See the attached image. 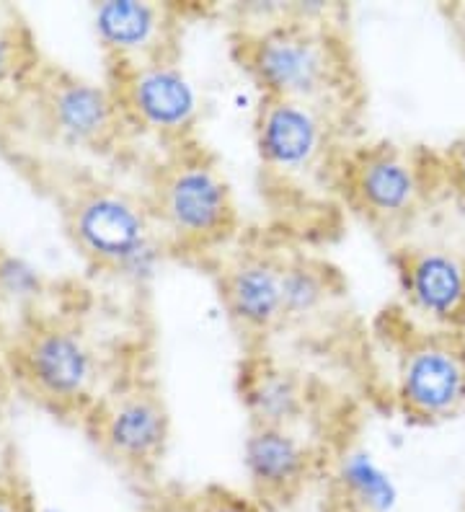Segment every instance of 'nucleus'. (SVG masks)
<instances>
[{
    "label": "nucleus",
    "mask_w": 465,
    "mask_h": 512,
    "mask_svg": "<svg viewBox=\"0 0 465 512\" xmlns=\"http://www.w3.org/2000/svg\"><path fill=\"white\" fill-rule=\"evenodd\" d=\"M11 381L29 399L60 417L83 422L101 399V357L70 321L39 316L8 342Z\"/></svg>",
    "instance_id": "2"
},
{
    "label": "nucleus",
    "mask_w": 465,
    "mask_h": 512,
    "mask_svg": "<svg viewBox=\"0 0 465 512\" xmlns=\"http://www.w3.org/2000/svg\"><path fill=\"white\" fill-rule=\"evenodd\" d=\"M282 269L285 259L264 249L238 251L220 269V300L233 326L248 339H264L285 326Z\"/></svg>",
    "instance_id": "13"
},
{
    "label": "nucleus",
    "mask_w": 465,
    "mask_h": 512,
    "mask_svg": "<svg viewBox=\"0 0 465 512\" xmlns=\"http://www.w3.org/2000/svg\"><path fill=\"white\" fill-rule=\"evenodd\" d=\"M396 505V484L367 450H344L326 471V512H393Z\"/></svg>",
    "instance_id": "16"
},
{
    "label": "nucleus",
    "mask_w": 465,
    "mask_h": 512,
    "mask_svg": "<svg viewBox=\"0 0 465 512\" xmlns=\"http://www.w3.org/2000/svg\"><path fill=\"white\" fill-rule=\"evenodd\" d=\"M339 119L310 104L264 99L256 109L254 138L261 166L279 179H305L331 161Z\"/></svg>",
    "instance_id": "10"
},
{
    "label": "nucleus",
    "mask_w": 465,
    "mask_h": 512,
    "mask_svg": "<svg viewBox=\"0 0 465 512\" xmlns=\"http://www.w3.org/2000/svg\"><path fill=\"white\" fill-rule=\"evenodd\" d=\"M148 205L155 228L174 249H215L238 228L236 197L223 171L186 145L158 169Z\"/></svg>",
    "instance_id": "3"
},
{
    "label": "nucleus",
    "mask_w": 465,
    "mask_h": 512,
    "mask_svg": "<svg viewBox=\"0 0 465 512\" xmlns=\"http://www.w3.org/2000/svg\"><path fill=\"white\" fill-rule=\"evenodd\" d=\"M336 174L347 205L380 233L409 228L429 192L427 161L393 143L349 150Z\"/></svg>",
    "instance_id": "6"
},
{
    "label": "nucleus",
    "mask_w": 465,
    "mask_h": 512,
    "mask_svg": "<svg viewBox=\"0 0 465 512\" xmlns=\"http://www.w3.org/2000/svg\"><path fill=\"white\" fill-rule=\"evenodd\" d=\"M0 512H39L19 476H0Z\"/></svg>",
    "instance_id": "22"
},
{
    "label": "nucleus",
    "mask_w": 465,
    "mask_h": 512,
    "mask_svg": "<svg viewBox=\"0 0 465 512\" xmlns=\"http://www.w3.org/2000/svg\"><path fill=\"white\" fill-rule=\"evenodd\" d=\"M181 512H267L264 505L251 497V494L236 492L230 487H212L199 489L192 497H186Z\"/></svg>",
    "instance_id": "19"
},
{
    "label": "nucleus",
    "mask_w": 465,
    "mask_h": 512,
    "mask_svg": "<svg viewBox=\"0 0 465 512\" xmlns=\"http://www.w3.org/2000/svg\"><path fill=\"white\" fill-rule=\"evenodd\" d=\"M393 264L416 324L465 331V254L447 246H401Z\"/></svg>",
    "instance_id": "11"
},
{
    "label": "nucleus",
    "mask_w": 465,
    "mask_h": 512,
    "mask_svg": "<svg viewBox=\"0 0 465 512\" xmlns=\"http://www.w3.org/2000/svg\"><path fill=\"white\" fill-rule=\"evenodd\" d=\"M318 469L321 456L298 427L251 425L243 443V471L251 497L264 510L292 505Z\"/></svg>",
    "instance_id": "12"
},
{
    "label": "nucleus",
    "mask_w": 465,
    "mask_h": 512,
    "mask_svg": "<svg viewBox=\"0 0 465 512\" xmlns=\"http://www.w3.org/2000/svg\"><path fill=\"white\" fill-rule=\"evenodd\" d=\"M62 225L75 251L106 272H132L155 244L148 200L109 184H78L62 200Z\"/></svg>",
    "instance_id": "5"
},
{
    "label": "nucleus",
    "mask_w": 465,
    "mask_h": 512,
    "mask_svg": "<svg viewBox=\"0 0 465 512\" xmlns=\"http://www.w3.org/2000/svg\"><path fill=\"white\" fill-rule=\"evenodd\" d=\"M24 94L34 96V109L44 130L70 148L109 153L127 130L109 86L86 81L68 70L39 68Z\"/></svg>",
    "instance_id": "9"
},
{
    "label": "nucleus",
    "mask_w": 465,
    "mask_h": 512,
    "mask_svg": "<svg viewBox=\"0 0 465 512\" xmlns=\"http://www.w3.org/2000/svg\"><path fill=\"white\" fill-rule=\"evenodd\" d=\"M264 16L259 26L238 37V57L264 99L310 104L344 119L354 104L357 78L347 44L341 42L329 3L254 6Z\"/></svg>",
    "instance_id": "1"
},
{
    "label": "nucleus",
    "mask_w": 465,
    "mask_h": 512,
    "mask_svg": "<svg viewBox=\"0 0 465 512\" xmlns=\"http://www.w3.org/2000/svg\"><path fill=\"white\" fill-rule=\"evenodd\" d=\"M238 394L251 425L298 427L310 412V388L303 373L269 355H251L241 365Z\"/></svg>",
    "instance_id": "15"
},
{
    "label": "nucleus",
    "mask_w": 465,
    "mask_h": 512,
    "mask_svg": "<svg viewBox=\"0 0 465 512\" xmlns=\"http://www.w3.org/2000/svg\"><path fill=\"white\" fill-rule=\"evenodd\" d=\"M42 68L37 44L13 8L0 6V104L24 94Z\"/></svg>",
    "instance_id": "18"
},
{
    "label": "nucleus",
    "mask_w": 465,
    "mask_h": 512,
    "mask_svg": "<svg viewBox=\"0 0 465 512\" xmlns=\"http://www.w3.org/2000/svg\"><path fill=\"white\" fill-rule=\"evenodd\" d=\"M0 391H3V388H0Z\"/></svg>",
    "instance_id": "23"
},
{
    "label": "nucleus",
    "mask_w": 465,
    "mask_h": 512,
    "mask_svg": "<svg viewBox=\"0 0 465 512\" xmlns=\"http://www.w3.org/2000/svg\"><path fill=\"white\" fill-rule=\"evenodd\" d=\"M88 438L114 466L132 476H150L171 443V414L158 386L124 381L101 394L83 417Z\"/></svg>",
    "instance_id": "7"
},
{
    "label": "nucleus",
    "mask_w": 465,
    "mask_h": 512,
    "mask_svg": "<svg viewBox=\"0 0 465 512\" xmlns=\"http://www.w3.org/2000/svg\"><path fill=\"white\" fill-rule=\"evenodd\" d=\"M109 91L124 125L186 145L199 122V94L179 57L140 65H109Z\"/></svg>",
    "instance_id": "8"
},
{
    "label": "nucleus",
    "mask_w": 465,
    "mask_h": 512,
    "mask_svg": "<svg viewBox=\"0 0 465 512\" xmlns=\"http://www.w3.org/2000/svg\"><path fill=\"white\" fill-rule=\"evenodd\" d=\"M334 295V272L326 264L308 256L285 259V269H282L285 324H305L316 319Z\"/></svg>",
    "instance_id": "17"
},
{
    "label": "nucleus",
    "mask_w": 465,
    "mask_h": 512,
    "mask_svg": "<svg viewBox=\"0 0 465 512\" xmlns=\"http://www.w3.org/2000/svg\"><path fill=\"white\" fill-rule=\"evenodd\" d=\"M434 174L440 176V182L465 207V138L434 156Z\"/></svg>",
    "instance_id": "21"
},
{
    "label": "nucleus",
    "mask_w": 465,
    "mask_h": 512,
    "mask_svg": "<svg viewBox=\"0 0 465 512\" xmlns=\"http://www.w3.org/2000/svg\"><path fill=\"white\" fill-rule=\"evenodd\" d=\"M391 396L411 425L434 427L465 412V331L403 321Z\"/></svg>",
    "instance_id": "4"
},
{
    "label": "nucleus",
    "mask_w": 465,
    "mask_h": 512,
    "mask_svg": "<svg viewBox=\"0 0 465 512\" xmlns=\"http://www.w3.org/2000/svg\"><path fill=\"white\" fill-rule=\"evenodd\" d=\"M93 26L109 65H140L176 57L174 8L143 0H104L93 8Z\"/></svg>",
    "instance_id": "14"
},
{
    "label": "nucleus",
    "mask_w": 465,
    "mask_h": 512,
    "mask_svg": "<svg viewBox=\"0 0 465 512\" xmlns=\"http://www.w3.org/2000/svg\"><path fill=\"white\" fill-rule=\"evenodd\" d=\"M42 288V277L31 269L24 259L0 249V293L13 298H37Z\"/></svg>",
    "instance_id": "20"
}]
</instances>
